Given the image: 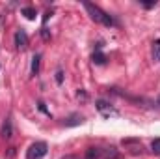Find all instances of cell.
Wrapping results in <instances>:
<instances>
[{"instance_id": "obj_1", "label": "cell", "mask_w": 160, "mask_h": 159, "mask_svg": "<svg viewBox=\"0 0 160 159\" xmlns=\"http://www.w3.org/2000/svg\"><path fill=\"white\" fill-rule=\"evenodd\" d=\"M84 8H86V11L89 13V17H91L95 23L104 25V26H112V25H114V19H112L106 11H102L99 6H95V4H91V2H84Z\"/></svg>"}, {"instance_id": "obj_2", "label": "cell", "mask_w": 160, "mask_h": 159, "mask_svg": "<svg viewBox=\"0 0 160 159\" xmlns=\"http://www.w3.org/2000/svg\"><path fill=\"white\" fill-rule=\"evenodd\" d=\"M48 146H47V142H43V140H39V142H34L28 150H26V159H43L45 156H47V150Z\"/></svg>"}, {"instance_id": "obj_3", "label": "cell", "mask_w": 160, "mask_h": 159, "mask_svg": "<svg viewBox=\"0 0 160 159\" xmlns=\"http://www.w3.org/2000/svg\"><path fill=\"white\" fill-rule=\"evenodd\" d=\"M95 105H97V111H99L104 118H110V116H119L118 109H114L110 103H106V101H102V99H99Z\"/></svg>"}, {"instance_id": "obj_4", "label": "cell", "mask_w": 160, "mask_h": 159, "mask_svg": "<svg viewBox=\"0 0 160 159\" xmlns=\"http://www.w3.org/2000/svg\"><path fill=\"white\" fill-rule=\"evenodd\" d=\"M15 47L19 49V51H24L26 47H28V36H26V32L21 28V30H17L15 32Z\"/></svg>"}, {"instance_id": "obj_5", "label": "cell", "mask_w": 160, "mask_h": 159, "mask_svg": "<svg viewBox=\"0 0 160 159\" xmlns=\"http://www.w3.org/2000/svg\"><path fill=\"white\" fill-rule=\"evenodd\" d=\"M13 135V127H11V120H6L4 125H2V137L4 139H11Z\"/></svg>"}, {"instance_id": "obj_6", "label": "cell", "mask_w": 160, "mask_h": 159, "mask_svg": "<svg viewBox=\"0 0 160 159\" xmlns=\"http://www.w3.org/2000/svg\"><path fill=\"white\" fill-rule=\"evenodd\" d=\"M102 157V150L101 148H88L86 159H101Z\"/></svg>"}, {"instance_id": "obj_7", "label": "cell", "mask_w": 160, "mask_h": 159, "mask_svg": "<svg viewBox=\"0 0 160 159\" xmlns=\"http://www.w3.org/2000/svg\"><path fill=\"white\" fill-rule=\"evenodd\" d=\"M91 60H93V64H99V66H102V64L106 62V56H104L101 51H95V52L91 54Z\"/></svg>"}, {"instance_id": "obj_8", "label": "cell", "mask_w": 160, "mask_h": 159, "mask_svg": "<svg viewBox=\"0 0 160 159\" xmlns=\"http://www.w3.org/2000/svg\"><path fill=\"white\" fill-rule=\"evenodd\" d=\"M102 157L104 159H118V152H116V148H106V150H102Z\"/></svg>"}, {"instance_id": "obj_9", "label": "cell", "mask_w": 160, "mask_h": 159, "mask_svg": "<svg viewBox=\"0 0 160 159\" xmlns=\"http://www.w3.org/2000/svg\"><path fill=\"white\" fill-rule=\"evenodd\" d=\"M153 60L160 64V40H157L153 43Z\"/></svg>"}, {"instance_id": "obj_10", "label": "cell", "mask_w": 160, "mask_h": 159, "mask_svg": "<svg viewBox=\"0 0 160 159\" xmlns=\"http://www.w3.org/2000/svg\"><path fill=\"white\" fill-rule=\"evenodd\" d=\"M39 60H41L39 54H34V58H32V75H38V71H39Z\"/></svg>"}, {"instance_id": "obj_11", "label": "cell", "mask_w": 160, "mask_h": 159, "mask_svg": "<svg viewBox=\"0 0 160 159\" xmlns=\"http://www.w3.org/2000/svg\"><path fill=\"white\" fill-rule=\"evenodd\" d=\"M22 15H24L26 19H30V21H34L38 13H36V9H34V8H24V9H22Z\"/></svg>"}, {"instance_id": "obj_12", "label": "cell", "mask_w": 160, "mask_h": 159, "mask_svg": "<svg viewBox=\"0 0 160 159\" xmlns=\"http://www.w3.org/2000/svg\"><path fill=\"white\" fill-rule=\"evenodd\" d=\"M151 150H153V154L160 156V139H155V140L151 142Z\"/></svg>"}, {"instance_id": "obj_13", "label": "cell", "mask_w": 160, "mask_h": 159, "mask_svg": "<svg viewBox=\"0 0 160 159\" xmlns=\"http://www.w3.org/2000/svg\"><path fill=\"white\" fill-rule=\"evenodd\" d=\"M82 122H84V118H82V116H78V114H73V116H71V122H67L65 125H77V123H82Z\"/></svg>"}, {"instance_id": "obj_14", "label": "cell", "mask_w": 160, "mask_h": 159, "mask_svg": "<svg viewBox=\"0 0 160 159\" xmlns=\"http://www.w3.org/2000/svg\"><path fill=\"white\" fill-rule=\"evenodd\" d=\"M56 82H58V84H62V82H63V73H62V69H58V71H56Z\"/></svg>"}, {"instance_id": "obj_15", "label": "cell", "mask_w": 160, "mask_h": 159, "mask_svg": "<svg viewBox=\"0 0 160 159\" xmlns=\"http://www.w3.org/2000/svg\"><path fill=\"white\" fill-rule=\"evenodd\" d=\"M142 4H143L145 8H155V6H157V2H142Z\"/></svg>"}, {"instance_id": "obj_16", "label": "cell", "mask_w": 160, "mask_h": 159, "mask_svg": "<svg viewBox=\"0 0 160 159\" xmlns=\"http://www.w3.org/2000/svg\"><path fill=\"white\" fill-rule=\"evenodd\" d=\"M158 103H160V97H158Z\"/></svg>"}]
</instances>
